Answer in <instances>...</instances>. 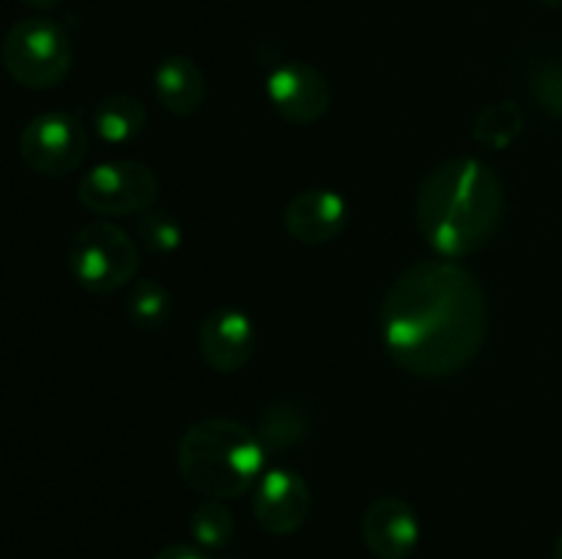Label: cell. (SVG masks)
Here are the masks:
<instances>
[{"label": "cell", "instance_id": "cell-1", "mask_svg": "<svg viewBox=\"0 0 562 559\" xmlns=\"http://www.w3.org/2000/svg\"><path fill=\"white\" fill-rule=\"evenodd\" d=\"M488 321L483 285L448 258L401 272L379 307L384 351L417 378H448L470 367L486 343Z\"/></svg>", "mask_w": 562, "mask_h": 559}, {"label": "cell", "instance_id": "cell-2", "mask_svg": "<svg viewBox=\"0 0 562 559\" xmlns=\"http://www.w3.org/2000/svg\"><path fill=\"white\" fill-rule=\"evenodd\" d=\"M505 219V184L483 159L461 153L434 164L415 195V228L448 261L492 244Z\"/></svg>", "mask_w": 562, "mask_h": 559}, {"label": "cell", "instance_id": "cell-3", "mask_svg": "<svg viewBox=\"0 0 562 559\" xmlns=\"http://www.w3.org/2000/svg\"><path fill=\"white\" fill-rule=\"evenodd\" d=\"M176 464L192 491L225 502L256 488L267 464V447L245 422L206 417L181 433Z\"/></svg>", "mask_w": 562, "mask_h": 559}, {"label": "cell", "instance_id": "cell-4", "mask_svg": "<svg viewBox=\"0 0 562 559\" xmlns=\"http://www.w3.org/2000/svg\"><path fill=\"white\" fill-rule=\"evenodd\" d=\"M140 252L135 239L119 225L88 223L69 241V272L91 294H115L135 283Z\"/></svg>", "mask_w": 562, "mask_h": 559}, {"label": "cell", "instance_id": "cell-5", "mask_svg": "<svg viewBox=\"0 0 562 559\" xmlns=\"http://www.w3.org/2000/svg\"><path fill=\"white\" fill-rule=\"evenodd\" d=\"M3 66L11 80L31 91L60 85L71 69V44L64 27L31 16L9 27L3 38Z\"/></svg>", "mask_w": 562, "mask_h": 559}, {"label": "cell", "instance_id": "cell-6", "mask_svg": "<svg viewBox=\"0 0 562 559\" xmlns=\"http://www.w3.org/2000/svg\"><path fill=\"white\" fill-rule=\"evenodd\" d=\"M159 195V181L146 162L137 159H113L93 164L77 186L82 206L102 217H132L154 206Z\"/></svg>", "mask_w": 562, "mask_h": 559}, {"label": "cell", "instance_id": "cell-7", "mask_svg": "<svg viewBox=\"0 0 562 559\" xmlns=\"http://www.w3.org/2000/svg\"><path fill=\"white\" fill-rule=\"evenodd\" d=\"M20 157L44 179L75 173L88 157V132L71 113L49 110L27 121L20 135Z\"/></svg>", "mask_w": 562, "mask_h": 559}, {"label": "cell", "instance_id": "cell-8", "mask_svg": "<svg viewBox=\"0 0 562 559\" xmlns=\"http://www.w3.org/2000/svg\"><path fill=\"white\" fill-rule=\"evenodd\" d=\"M267 99L274 113L294 126L318 124L329 113L333 91L316 66L283 60L267 77Z\"/></svg>", "mask_w": 562, "mask_h": 559}, {"label": "cell", "instance_id": "cell-9", "mask_svg": "<svg viewBox=\"0 0 562 559\" xmlns=\"http://www.w3.org/2000/svg\"><path fill=\"white\" fill-rule=\"evenodd\" d=\"M252 515L274 537H289L307 524L311 486L291 469H269L252 488Z\"/></svg>", "mask_w": 562, "mask_h": 559}, {"label": "cell", "instance_id": "cell-10", "mask_svg": "<svg viewBox=\"0 0 562 559\" xmlns=\"http://www.w3.org/2000/svg\"><path fill=\"white\" fill-rule=\"evenodd\" d=\"M258 332L250 316L236 307H217L198 329V351L217 373H239L256 356Z\"/></svg>", "mask_w": 562, "mask_h": 559}, {"label": "cell", "instance_id": "cell-11", "mask_svg": "<svg viewBox=\"0 0 562 559\" xmlns=\"http://www.w3.org/2000/svg\"><path fill=\"white\" fill-rule=\"evenodd\" d=\"M362 543L376 559H409L420 546V518L401 497H379L362 513Z\"/></svg>", "mask_w": 562, "mask_h": 559}, {"label": "cell", "instance_id": "cell-12", "mask_svg": "<svg viewBox=\"0 0 562 559\" xmlns=\"http://www.w3.org/2000/svg\"><path fill=\"white\" fill-rule=\"evenodd\" d=\"M346 225H349V203L340 192L327 186L296 192L283 212L285 233L307 247H322L338 239Z\"/></svg>", "mask_w": 562, "mask_h": 559}, {"label": "cell", "instance_id": "cell-13", "mask_svg": "<svg viewBox=\"0 0 562 559\" xmlns=\"http://www.w3.org/2000/svg\"><path fill=\"white\" fill-rule=\"evenodd\" d=\"M151 85L159 107L165 113L176 115V118L195 115L203 107V99H206L203 71L187 55H168L165 60H159L157 69H154Z\"/></svg>", "mask_w": 562, "mask_h": 559}, {"label": "cell", "instance_id": "cell-14", "mask_svg": "<svg viewBox=\"0 0 562 559\" xmlns=\"http://www.w3.org/2000/svg\"><path fill=\"white\" fill-rule=\"evenodd\" d=\"M148 110L146 104L130 93H110L93 110V129L110 146L132 142L146 129Z\"/></svg>", "mask_w": 562, "mask_h": 559}, {"label": "cell", "instance_id": "cell-15", "mask_svg": "<svg viewBox=\"0 0 562 559\" xmlns=\"http://www.w3.org/2000/svg\"><path fill=\"white\" fill-rule=\"evenodd\" d=\"M311 414L294 400H278L261 414L256 433L267 453L291 449L311 436Z\"/></svg>", "mask_w": 562, "mask_h": 559}, {"label": "cell", "instance_id": "cell-16", "mask_svg": "<svg viewBox=\"0 0 562 559\" xmlns=\"http://www.w3.org/2000/svg\"><path fill=\"white\" fill-rule=\"evenodd\" d=\"M521 126H525V115H521L519 104L505 99V102H494L477 113L472 140L492 151H503L521 135Z\"/></svg>", "mask_w": 562, "mask_h": 559}, {"label": "cell", "instance_id": "cell-17", "mask_svg": "<svg viewBox=\"0 0 562 559\" xmlns=\"http://www.w3.org/2000/svg\"><path fill=\"white\" fill-rule=\"evenodd\" d=\"M173 312V299L159 280H135L126 296V316L137 329H159Z\"/></svg>", "mask_w": 562, "mask_h": 559}, {"label": "cell", "instance_id": "cell-18", "mask_svg": "<svg viewBox=\"0 0 562 559\" xmlns=\"http://www.w3.org/2000/svg\"><path fill=\"white\" fill-rule=\"evenodd\" d=\"M234 513L223 499H203L190 518V532L203 551H223L234 540Z\"/></svg>", "mask_w": 562, "mask_h": 559}, {"label": "cell", "instance_id": "cell-19", "mask_svg": "<svg viewBox=\"0 0 562 559\" xmlns=\"http://www.w3.org/2000/svg\"><path fill=\"white\" fill-rule=\"evenodd\" d=\"M137 241L154 255H170L184 241V228L173 214L151 206L137 217Z\"/></svg>", "mask_w": 562, "mask_h": 559}, {"label": "cell", "instance_id": "cell-20", "mask_svg": "<svg viewBox=\"0 0 562 559\" xmlns=\"http://www.w3.org/2000/svg\"><path fill=\"white\" fill-rule=\"evenodd\" d=\"M527 91L543 113L562 118V58H547L532 66L527 77Z\"/></svg>", "mask_w": 562, "mask_h": 559}, {"label": "cell", "instance_id": "cell-21", "mask_svg": "<svg viewBox=\"0 0 562 559\" xmlns=\"http://www.w3.org/2000/svg\"><path fill=\"white\" fill-rule=\"evenodd\" d=\"M151 559H209V554L203 548L190 546V543H173V546L159 548Z\"/></svg>", "mask_w": 562, "mask_h": 559}, {"label": "cell", "instance_id": "cell-22", "mask_svg": "<svg viewBox=\"0 0 562 559\" xmlns=\"http://www.w3.org/2000/svg\"><path fill=\"white\" fill-rule=\"evenodd\" d=\"M20 3H25L27 9H36V11H53L58 9L64 0H20Z\"/></svg>", "mask_w": 562, "mask_h": 559}, {"label": "cell", "instance_id": "cell-23", "mask_svg": "<svg viewBox=\"0 0 562 559\" xmlns=\"http://www.w3.org/2000/svg\"><path fill=\"white\" fill-rule=\"evenodd\" d=\"M552 559H562V529H560L558 540H554V554H552Z\"/></svg>", "mask_w": 562, "mask_h": 559}, {"label": "cell", "instance_id": "cell-24", "mask_svg": "<svg viewBox=\"0 0 562 559\" xmlns=\"http://www.w3.org/2000/svg\"><path fill=\"white\" fill-rule=\"evenodd\" d=\"M536 3L547 5V9H562V0H536Z\"/></svg>", "mask_w": 562, "mask_h": 559}]
</instances>
